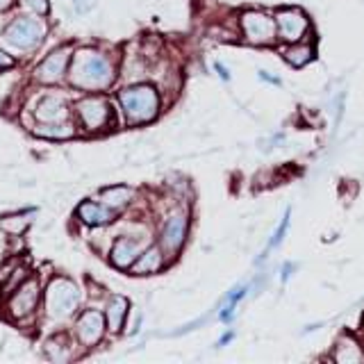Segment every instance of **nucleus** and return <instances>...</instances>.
Returning <instances> with one entry per match:
<instances>
[{"label":"nucleus","instance_id":"nucleus-11","mask_svg":"<svg viewBox=\"0 0 364 364\" xmlns=\"http://www.w3.org/2000/svg\"><path fill=\"white\" fill-rule=\"evenodd\" d=\"M77 337L85 346H94L100 341L102 333H105V318L96 310H87L82 316L77 318Z\"/></svg>","mask_w":364,"mask_h":364},{"label":"nucleus","instance_id":"nucleus-26","mask_svg":"<svg viewBox=\"0 0 364 364\" xmlns=\"http://www.w3.org/2000/svg\"><path fill=\"white\" fill-rule=\"evenodd\" d=\"M216 71H219V75H221L223 80L230 77V75H228V68H225V66H221V64H216Z\"/></svg>","mask_w":364,"mask_h":364},{"label":"nucleus","instance_id":"nucleus-17","mask_svg":"<svg viewBox=\"0 0 364 364\" xmlns=\"http://www.w3.org/2000/svg\"><path fill=\"white\" fill-rule=\"evenodd\" d=\"M128 307H130V303L125 301L123 296H114V299L109 301L105 318H107V326H109L112 333H119V330L123 328L125 314H128Z\"/></svg>","mask_w":364,"mask_h":364},{"label":"nucleus","instance_id":"nucleus-18","mask_svg":"<svg viewBox=\"0 0 364 364\" xmlns=\"http://www.w3.org/2000/svg\"><path fill=\"white\" fill-rule=\"evenodd\" d=\"M284 60H287L291 66L301 68V66H305L307 62H312V60H314V48H312L310 43L296 41V43L289 46L287 50H284Z\"/></svg>","mask_w":364,"mask_h":364},{"label":"nucleus","instance_id":"nucleus-9","mask_svg":"<svg viewBox=\"0 0 364 364\" xmlns=\"http://www.w3.org/2000/svg\"><path fill=\"white\" fill-rule=\"evenodd\" d=\"M187 225L189 219L185 212H176L171 214L164 228H162V248L166 250L168 255H173L180 250V246L185 244V237H187Z\"/></svg>","mask_w":364,"mask_h":364},{"label":"nucleus","instance_id":"nucleus-22","mask_svg":"<svg viewBox=\"0 0 364 364\" xmlns=\"http://www.w3.org/2000/svg\"><path fill=\"white\" fill-rule=\"evenodd\" d=\"M23 7L34 11V14H46L48 11V0H23Z\"/></svg>","mask_w":364,"mask_h":364},{"label":"nucleus","instance_id":"nucleus-3","mask_svg":"<svg viewBox=\"0 0 364 364\" xmlns=\"http://www.w3.org/2000/svg\"><path fill=\"white\" fill-rule=\"evenodd\" d=\"M80 303V289L68 278H53L46 289V312L50 318H66L75 312Z\"/></svg>","mask_w":364,"mask_h":364},{"label":"nucleus","instance_id":"nucleus-13","mask_svg":"<svg viewBox=\"0 0 364 364\" xmlns=\"http://www.w3.org/2000/svg\"><path fill=\"white\" fill-rule=\"evenodd\" d=\"M34 117L41 123H62L66 119V105L62 102V98L46 96L39 100L37 109H34Z\"/></svg>","mask_w":364,"mask_h":364},{"label":"nucleus","instance_id":"nucleus-19","mask_svg":"<svg viewBox=\"0 0 364 364\" xmlns=\"http://www.w3.org/2000/svg\"><path fill=\"white\" fill-rule=\"evenodd\" d=\"M100 198H102V203L107 205V208L119 210V208H123L125 203H130L132 189L130 187H109V189H102Z\"/></svg>","mask_w":364,"mask_h":364},{"label":"nucleus","instance_id":"nucleus-10","mask_svg":"<svg viewBox=\"0 0 364 364\" xmlns=\"http://www.w3.org/2000/svg\"><path fill=\"white\" fill-rule=\"evenodd\" d=\"M68 60H71V50L68 48H62V50H55L53 55H48L46 60L37 66V75L39 82H57L64 73H66V66H68Z\"/></svg>","mask_w":364,"mask_h":364},{"label":"nucleus","instance_id":"nucleus-16","mask_svg":"<svg viewBox=\"0 0 364 364\" xmlns=\"http://www.w3.org/2000/svg\"><path fill=\"white\" fill-rule=\"evenodd\" d=\"M77 216L89 225H102V223H109L114 219L112 208L109 210L100 208V205H96V203H82L77 208Z\"/></svg>","mask_w":364,"mask_h":364},{"label":"nucleus","instance_id":"nucleus-27","mask_svg":"<svg viewBox=\"0 0 364 364\" xmlns=\"http://www.w3.org/2000/svg\"><path fill=\"white\" fill-rule=\"evenodd\" d=\"M11 3H14V0H0V11H3V9H7Z\"/></svg>","mask_w":364,"mask_h":364},{"label":"nucleus","instance_id":"nucleus-12","mask_svg":"<svg viewBox=\"0 0 364 364\" xmlns=\"http://www.w3.org/2000/svg\"><path fill=\"white\" fill-rule=\"evenodd\" d=\"M141 255V242L134 237H121L112 248V264L119 269H128L132 267L136 257Z\"/></svg>","mask_w":364,"mask_h":364},{"label":"nucleus","instance_id":"nucleus-20","mask_svg":"<svg viewBox=\"0 0 364 364\" xmlns=\"http://www.w3.org/2000/svg\"><path fill=\"white\" fill-rule=\"evenodd\" d=\"M34 134L46 136V139H68V136L75 134V130L64 123H41L34 128Z\"/></svg>","mask_w":364,"mask_h":364},{"label":"nucleus","instance_id":"nucleus-4","mask_svg":"<svg viewBox=\"0 0 364 364\" xmlns=\"http://www.w3.org/2000/svg\"><path fill=\"white\" fill-rule=\"evenodd\" d=\"M239 26H242V34L248 43L253 46H269L278 39V28H276V18H271L269 14L259 9H248L239 18Z\"/></svg>","mask_w":364,"mask_h":364},{"label":"nucleus","instance_id":"nucleus-8","mask_svg":"<svg viewBox=\"0 0 364 364\" xmlns=\"http://www.w3.org/2000/svg\"><path fill=\"white\" fill-rule=\"evenodd\" d=\"M37 303H39V280L37 278H30L21 284L16 289V294L9 299V314L14 318H28L34 310H37Z\"/></svg>","mask_w":364,"mask_h":364},{"label":"nucleus","instance_id":"nucleus-6","mask_svg":"<svg viewBox=\"0 0 364 364\" xmlns=\"http://www.w3.org/2000/svg\"><path fill=\"white\" fill-rule=\"evenodd\" d=\"M276 28H278V39L287 43H296L305 37L307 30H310V21H307V16L301 9L284 7V9H278V14H276Z\"/></svg>","mask_w":364,"mask_h":364},{"label":"nucleus","instance_id":"nucleus-7","mask_svg":"<svg viewBox=\"0 0 364 364\" xmlns=\"http://www.w3.org/2000/svg\"><path fill=\"white\" fill-rule=\"evenodd\" d=\"M77 117L87 130H100L105 128L112 119L109 102L100 96H89L77 102Z\"/></svg>","mask_w":364,"mask_h":364},{"label":"nucleus","instance_id":"nucleus-23","mask_svg":"<svg viewBox=\"0 0 364 364\" xmlns=\"http://www.w3.org/2000/svg\"><path fill=\"white\" fill-rule=\"evenodd\" d=\"M287 225H289V212H287V216L282 219V223H280V228L276 230V235H273V239H271V248L276 246V244H280V239H282L284 230H287Z\"/></svg>","mask_w":364,"mask_h":364},{"label":"nucleus","instance_id":"nucleus-21","mask_svg":"<svg viewBox=\"0 0 364 364\" xmlns=\"http://www.w3.org/2000/svg\"><path fill=\"white\" fill-rule=\"evenodd\" d=\"M28 221H30L28 216H7V219L0 221V228L7 230V232H11V235H18V232L26 230Z\"/></svg>","mask_w":364,"mask_h":364},{"label":"nucleus","instance_id":"nucleus-2","mask_svg":"<svg viewBox=\"0 0 364 364\" xmlns=\"http://www.w3.org/2000/svg\"><path fill=\"white\" fill-rule=\"evenodd\" d=\"M119 100L130 125L153 121L159 112V96L151 85H136L130 89H123L119 94Z\"/></svg>","mask_w":364,"mask_h":364},{"label":"nucleus","instance_id":"nucleus-5","mask_svg":"<svg viewBox=\"0 0 364 364\" xmlns=\"http://www.w3.org/2000/svg\"><path fill=\"white\" fill-rule=\"evenodd\" d=\"M46 34V26L37 18H18L5 30V39L14 46V48H34L41 37Z\"/></svg>","mask_w":364,"mask_h":364},{"label":"nucleus","instance_id":"nucleus-15","mask_svg":"<svg viewBox=\"0 0 364 364\" xmlns=\"http://www.w3.org/2000/svg\"><path fill=\"white\" fill-rule=\"evenodd\" d=\"M164 264L162 259V250H159L157 246H151L148 250H144V253L136 257V262L132 264V271L136 273V276H146V273H155L159 271Z\"/></svg>","mask_w":364,"mask_h":364},{"label":"nucleus","instance_id":"nucleus-24","mask_svg":"<svg viewBox=\"0 0 364 364\" xmlns=\"http://www.w3.org/2000/svg\"><path fill=\"white\" fill-rule=\"evenodd\" d=\"M9 66H14V60L5 50H0V68H9Z\"/></svg>","mask_w":364,"mask_h":364},{"label":"nucleus","instance_id":"nucleus-1","mask_svg":"<svg viewBox=\"0 0 364 364\" xmlns=\"http://www.w3.org/2000/svg\"><path fill=\"white\" fill-rule=\"evenodd\" d=\"M68 80H71V85L87 91L105 89L114 82V66L105 55L91 48H82L73 55Z\"/></svg>","mask_w":364,"mask_h":364},{"label":"nucleus","instance_id":"nucleus-14","mask_svg":"<svg viewBox=\"0 0 364 364\" xmlns=\"http://www.w3.org/2000/svg\"><path fill=\"white\" fill-rule=\"evenodd\" d=\"M333 358L341 364H358V362H364V350L353 337H341L335 346Z\"/></svg>","mask_w":364,"mask_h":364},{"label":"nucleus","instance_id":"nucleus-25","mask_svg":"<svg viewBox=\"0 0 364 364\" xmlns=\"http://www.w3.org/2000/svg\"><path fill=\"white\" fill-rule=\"evenodd\" d=\"M5 250H7V237L3 235V228H0V259H3Z\"/></svg>","mask_w":364,"mask_h":364}]
</instances>
